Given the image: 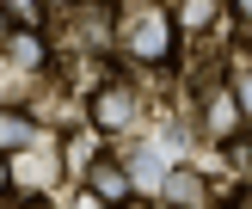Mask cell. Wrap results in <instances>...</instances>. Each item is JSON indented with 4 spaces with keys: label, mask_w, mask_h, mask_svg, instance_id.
Listing matches in <instances>:
<instances>
[{
    "label": "cell",
    "mask_w": 252,
    "mask_h": 209,
    "mask_svg": "<svg viewBox=\"0 0 252 209\" xmlns=\"http://www.w3.org/2000/svg\"><path fill=\"white\" fill-rule=\"evenodd\" d=\"M86 184H93V197H98L105 209H117L123 197L135 191V184H129V172H123L117 160H93V172H86Z\"/></svg>",
    "instance_id": "5"
},
{
    "label": "cell",
    "mask_w": 252,
    "mask_h": 209,
    "mask_svg": "<svg viewBox=\"0 0 252 209\" xmlns=\"http://www.w3.org/2000/svg\"><path fill=\"white\" fill-rule=\"evenodd\" d=\"M203 191H209V184L197 179L191 166H179V172H166V203H172V209H203Z\"/></svg>",
    "instance_id": "7"
},
{
    "label": "cell",
    "mask_w": 252,
    "mask_h": 209,
    "mask_svg": "<svg viewBox=\"0 0 252 209\" xmlns=\"http://www.w3.org/2000/svg\"><path fill=\"white\" fill-rule=\"evenodd\" d=\"M209 12H216V0H185V25H209Z\"/></svg>",
    "instance_id": "10"
},
{
    "label": "cell",
    "mask_w": 252,
    "mask_h": 209,
    "mask_svg": "<svg viewBox=\"0 0 252 209\" xmlns=\"http://www.w3.org/2000/svg\"><path fill=\"white\" fill-rule=\"evenodd\" d=\"M203 111H209V135H216V142H234V129L246 123V111L234 105L228 86H209V92H203Z\"/></svg>",
    "instance_id": "4"
},
{
    "label": "cell",
    "mask_w": 252,
    "mask_h": 209,
    "mask_svg": "<svg viewBox=\"0 0 252 209\" xmlns=\"http://www.w3.org/2000/svg\"><path fill=\"white\" fill-rule=\"evenodd\" d=\"M68 37H80L74 49H98V43L111 37V12H105V6H93V0H86V6H74V25H68Z\"/></svg>",
    "instance_id": "6"
},
{
    "label": "cell",
    "mask_w": 252,
    "mask_h": 209,
    "mask_svg": "<svg viewBox=\"0 0 252 209\" xmlns=\"http://www.w3.org/2000/svg\"><path fill=\"white\" fill-rule=\"evenodd\" d=\"M234 12H240V19H252V0H234Z\"/></svg>",
    "instance_id": "12"
},
{
    "label": "cell",
    "mask_w": 252,
    "mask_h": 209,
    "mask_svg": "<svg viewBox=\"0 0 252 209\" xmlns=\"http://www.w3.org/2000/svg\"><path fill=\"white\" fill-rule=\"evenodd\" d=\"M37 117L25 105H0V154H19V148H37Z\"/></svg>",
    "instance_id": "3"
},
{
    "label": "cell",
    "mask_w": 252,
    "mask_h": 209,
    "mask_svg": "<svg viewBox=\"0 0 252 209\" xmlns=\"http://www.w3.org/2000/svg\"><path fill=\"white\" fill-rule=\"evenodd\" d=\"M6 184H12V179H6V154H0V191H6Z\"/></svg>",
    "instance_id": "13"
},
{
    "label": "cell",
    "mask_w": 252,
    "mask_h": 209,
    "mask_svg": "<svg viewBox=\"0 0 252 209\" xmlns=\"http://www.w3.org/2000/svg\"><path fill=\"white\" fill-rule=\"evenodd\" d=\"M74 6H86V0H49V12H74Z\"/></svg>",
    "instance_id": "11"
},
{
    "label": "cell",
    "mask_w": 252,
    "mask_h": 209,
    "mask_svg": "<svg viewBox=\"0 0 252 209\" xmlns=\"http://www.w3.org/2000/svg\"><path fill=\"white\" fill-rule=\"evenodd\" d=\"M117 43L129 49L135 61H172V12L154 6V0H135V6L123 12Z\"/></svg>",
    "instance_id": "1"
},
{
    "label": "cell",
    "mask_w": 252,
    "mask_h": 209,
    "mask_svg": "<svg viewBox=\"0 0 252 209\" xmlns=\"http://www.w3.org/2000/svg\"><path fill=\"white\" fill-rule=\"evenodd\" d=\"M0 6L12 12L19 25H43V12H49V0H0Z\"/></svg>",
    "instance_id": "9"
},
{
    "label": "cell",
    "mask_w": 252,
    "mask_h": 209,
    "mask_svg": "<svg viewBox=\"0 0 252 209\" xmlns=\"http://www.w3.org/2000/svg\"><path fill=\"white\" fill-rule=\"evenodd\" d=\"M135 111H142V105H135V86H123V80H105L93 92V123H98V129H129Z\"/></svg>",
    "instance_id": "2"
},
{
    "label": "cell",
    "mask_w": 252,
    "mask_h": 209,
    "mask_svg": "<svg viewBox=\"0 0 252 209\" xmlns=\"http://www.w3.org/2000/svg\"><path fill=\"white\" fill-rule=\"evenodd\" d=\"M228 92H234V105H240L246 117H252V61H246V56L234 61V80H228Z\"/></svg>",
    "instance_id": "8"
}]
</instances>
